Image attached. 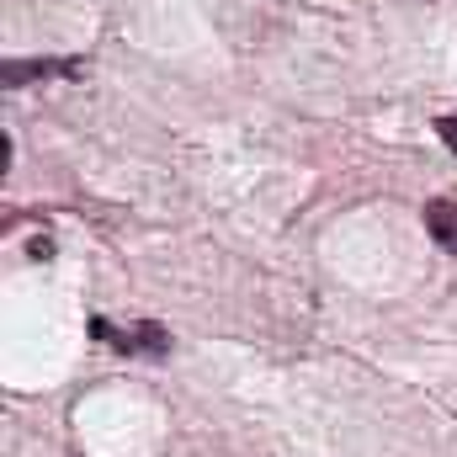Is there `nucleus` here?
<instances>
[{"instance_id":"nucleus-1","label":"nucleus","mask_w":457,"mask_h":457,"mask_svg":"<svg viewBox=\"0 0 457 457\" xmlns=\"http://www.w3.org/2000/svg\"><path fill=\"white\" fill-rule=\"evenodd\" d=\"M138 336H117V325H107V320H91V336L96 341H112L122 345V351H149V356H165L170 351V336L160 330V325H133Z\"/></svg>"},{"instance_id":"nucleus-2","label":"nucleus","mask_w":457,"mask_h":457,"mask_svg":"<svg viewBox=\"0 0 457 457\" xmlns=\"http://www.w3.org/2000/svg\"><path fill=\"white\" fill-rule=\"evenodd\" d=\"M426 234H431L447 255H457V197H431V203H426Z\"/></svg>"},{"instance_id":"nucleus-3","label":"nucleus","mask_w":457,"mask_h":457,"mask_svg":"<svg viewBox=\"0 0 457 457\" xmlns=\"http://www.w3.org/2000/svg\"><path fill=\"white\" fill-rule=\"evenodd\" d=\"M436 128H442V138H447V144H453V149H457V117H442Z\"/></svg>"}]
</instances>
